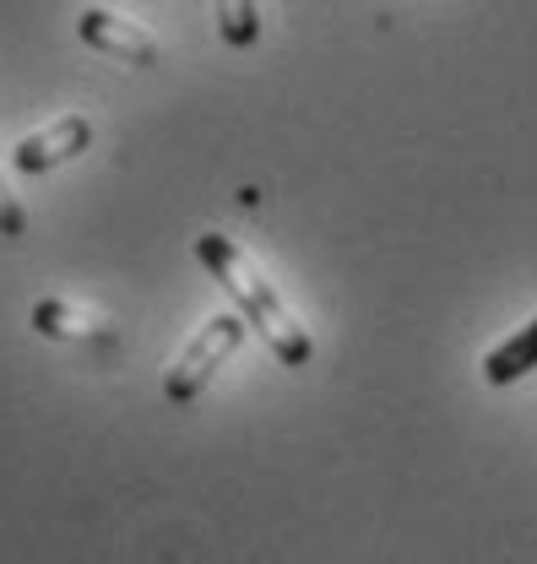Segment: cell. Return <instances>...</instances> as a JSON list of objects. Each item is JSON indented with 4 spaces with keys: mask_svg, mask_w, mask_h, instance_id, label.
I'll return each mask as SVG.
<instances>
[{
    "mask_svg": "<svg viewBox=\"0 0 537 564\" xmlns=\"http://www.w3.org/2000/svg\"><path fill=\"white\" fill-rule=\"evenodd\" d=\"M87 147H93V120H87V115H61L55 126H44V131L17 141L11 163H17L22 174H44V169H61L71 158H82Z\"/></svg>",
    "mask_w": 537,
    "mask_h": 564,
    "instance_id": "cell-4",
    "label": "cell"
},
{
    "mask_svg": "<svg viewBox=\"0 0 537 564\" xmlns=\"http://www.w3.org/2000/svg\"><path fill=\"white\" fill-rule=\"evenodd\" d=\"M245 332H250V321H245V315H212L202 332H196L185 348L174 352V364L163 369V397H169L174 408L196 402L206 386H212V375H217V369L239 352Z\"/></svg>",
    "mask_w": 537,
    "mask_h": 564,
    "instance_id": "cell-2",
    "label": "cell"
},
{
    "mask_svg": "<svg viewBox=\"0 0 537 564\" xmlns=\"http://www.w3.org/2000/svg\"><path fill=\"white\" fill-rule=\"evenodd\" d=\"M76 39H82L87 50H104V55L126 61V66H158V39H152L141 22H126V17H115V11H104V6H87V11L76 17Z\"/></svg>",
    "mask_w": 537,
    "mask_h": 564,
    "instance_id": "cell-3",
    "label": "cell"
},
{
    "mask_svg": "<svg viewBox=\"0 0 537 564\" xmlns=\"http://www.w3.org/2000/svg\"><path fill=\"white\" fill-rule=\"evenodd\" d=\"M533 369H537V315L516 337H505L500 348L483 352V380H488V386H516V380H527Z\"/></svg>",
    "mask_w": 537,
    "mask_h": 564,
    "instance_id": "cell-6",
    "label": "cell"
},
{
    "mask_svg": "<svg viewBox=\"0 0 537 564\" xmlns=\"http://www.w3.org/2000/svg\"><path fill=\"white\" fill-rule=\"evenodd\" d=\"M33 332L39 337H55V343H115V332L98 321V315H87V310H76L66 299H44V304H33Z\"/></svg>",
    "mask_w": 537,
    "mask_h": 564,
    "instance_id": "cell-5",
    "label": "cell"
},
{
    "mask_svg": "<svg viewBox=\"0 0 537 564\" xmlns=\"http://www.w3.org/2000/svg\"><path fill=\"white\" fill-rule=\"evenodd\" d=\"M212 6H217V33L234 50H250L261 39V6L256 0H212Z\"/></svg>",
    "mask_w": 537,
    "mask_h": 564,
    "instance_id": "cell-7",
    "label": "cell"
},
{
    "mask_svg": "<svg viewBox=\"0 0 537 564\" xmlns=\"http://www.w3.org/2000/svg\"><path fill=\"white\" fill-rule=\"evenodd\" d=\"M196 256H202L206 272L217 278V288L239 304V315L267 337V348L277 352V364L304 369V364L315 358V343H310V332L299 326V315L282 304V293L261 278V267H256L234 239H223V234H202V239H196Z\"/></svg>",
    "mask_w": 537,
    "mask_h": 564,
    "instance_id": "cell-1",
    "label": "cell"
},
{
    "mask_svg": "<svg viewBox=\"0 0 537 564\" xmlns=\"http://www.w3.org/2000/svg\"><path fill=\"white\" fill-rule=\"evenodd\" d=\"M22 234H28V212H22V202L0 180V239H22Z\"/></svg>",
    "mask_w": 537,
    "mask_h": 564,
    "instance_id": "cell-8",
    "label": "cell"
}]
</instances>
